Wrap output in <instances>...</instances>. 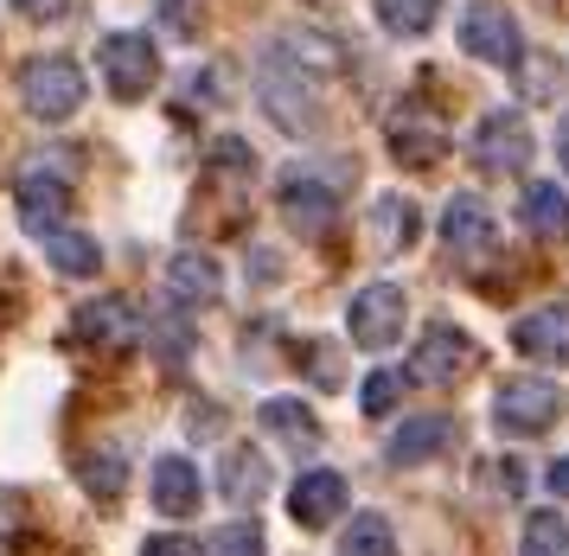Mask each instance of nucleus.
Listing matches in <instances>:
<instances>
[{
  "mask_svg": "<svg viewBox=\"0 0 569 556\" xmlns=\"http://www.w3.org/2000/svg\"><path fill=\"white\" fill-rule=\"evenodd\" d=\"M257 90H262V109H269V122L276 128H288V135H308L313 128V77L301 71V58H295L288 46L262 51Z\"/></svg>",
  "mask_w": 569,
  "mask_h": 556,
  "instance_id": "obj_1",
  "label": "nucleus"
},
{
  "mask_svg": "<svg viewBox=\"0 0 569 556\" xmlns=\"http://www.w3.org/2000/svg\"><path fill=\"white\" fill-rule=\"evenodd\" d=\"M97 71H103L109 97L141 102L148 90H154V77H160V51H154L148 32H109L103 46H97Z\"/></svg>",
  "mask_w": 569,
  "mask_h": 556,
  "instance_id": "obj_2",
  "label": "nucleus"
},
{
  "mask_svg": "<svg viewBox=\"0 0 569 556\" xmlns=\"http://www.w3.org/2000/svg\"><path fill=\"white\" fill-rule=\"evenodd\" d=\"M563 416V390L550 378H506L499 390H492V423L506 435H543L550 423Z\"/></svg>",
  "mask_w": 569,
  "mask_h": 556,
  "instance_id": "obj_3",
  "label": "nucleus"
},
{
  "mask_svg": "<svg viewBox=\"0 0 569 556\" xmlns=\"http://www.w3.org/2000/svg\"><path fill=\"white\" fill-rule=\"evenodd\" d=\"M276 205H282V218L295 237H327L339 218V192L327 173H313V167H288L282 186H276Z\"/></svg>",
  "mask_w": 569,
  "mask_h": 556,
  "instance_id": "obj_4",
  "label": "nucleus"
},
{
  "mask_svg": "<svg viewBox=\"0 0 569 556\" xmlns=\"http://www.w3.org/2000/svg\"><path fill=\"white\" fill-rule=\"evenodd\" d=\"M20 97L39 122H71L83 109V71L71 58H32L20 71Z\"/></svg>",
  "mask_w": 569,
  "mask_h": 556,
  "instance_id": "obj_5",
  "label": "nucleus"
},
{
  "mask_svg": "<svg viewBox=\"0 0 569 556\" xmlns=\"http://www.w3.org/2000/svg\"><path fill=\"white\" fill-rule=\"evenodd\" d=\"M403 320H410V301H403L397 281H371V288H359L352 307H346V332L359 339L365 353L397 346V339H403Z\"/></svg>",
  "mask_w": 569,
  "mask_h": 556,
  "instance_id": "obj_6",
  "label": "nucleus"
},
{
  "mask_svg": "<svg viewBox=\"0 0 569 556\" xmlns=\"http://www.w3.org/2000/svg\"><path fill=\"white\" fill-rule=\"evenodd\" d=\"M473 365H480V346H473L461 327H429L422 339H416L410 378L429 384V390H448V384H461Z\"/></svg>",
  "mask_w": 569,
  "mask_h": 556,
  "instance_id": "obj_7",
  "label": "nucleus"
},
{
  "mask_svg": "<svg viewBox=\"0 0 569 556\" xmlns=\"http://www.w3.org/2000/svg\"><path fill=\"white\" fill-rule=\"evenodd\" d=\"M467 153H473V167H480V173H499V179L525 173V160H531V128H525L518 109H492L487 122L473 128Z\"/></svg>",
  "mask_w": 569,
  "mask_h": 556,
  "instance_id": "obj_8",
  "label": "nucleus"
},
{
  "mask_svg": "<svg viewBox=\"0 0 569 556\" xmlns=\"http://www.w3.org/2000/svg\"><path fill=\"white\" fill-rule=\"evenodd\" d=\"M461 46L473 51L480 64H499V71H512L518 58H525V32H518V20L506 13V7L480 0V7H467V13H461Z\"/></svg>",
  "mask_w": 569,
  "mask_h": 556,
  "instance_id": "obj_9",
  "label": "nucleus"
},
{
  "mask_svg": "<svg viewBox=\"0 0 569 556\" xmlns=\"http://www.w3.org/2000/svg\"><path fill=\"white\" fill-rule=\"evenodd\" d=\"M339 512H346V480H339L333 467H308L301 480L288 486V518L301 532H327Z\"/></svg>",
  "mask_w": 569,
  "mask_h": 556,
  "instance_id": "obj_10",
  "label": "nucleus"
},
{
  "mask_svg": "<svg viewBox=\"0 0 569 556\" xmlns=\"http://www.w3.org/2000/svg\"><path fill=\"white\" fill-rule=\"evenodd\" d=\"M64 339H71V346H83V353H122V346L134 339L129 301H83L78 314H71Z\"/></svg>",
  "mask_w": 569,
  "mask_h": 556,
  "instance_id": "obj_11",
  "label": "nucleus"
},
{
  "mask_svg": "<svg viewBox=\"0 0 569 556\" xmlns=\"http://www.w3.org/2000/svg\"><path fill=\"white\" fill-rule=\"evenodd\" d=\"M512 346L538 365H569V301H550L538 314L512 320Z\"/></svg>",
  "mask_w": 569,
  "mask_h": 556,
  "instance_id": "obj_12",
  "label": "nucleus"
},
{
  "mask_svg": "<svg viewBox=\"0 0 569 556\" xmlns=\"http://www.w3.org/2000/svg\"><path fill=\"white\" fill-rule=\"evenodd\" d=\"M13 199H20V225H27L32 237H58V230H64V211H71V186H64V179L27 173L13 186Z\"/></svg>",
  "mask_w": 569,
  "mask_h": 556,
  "instance_id": "obj_13",
  "label": "nucleus"
},
{
  "mask_svg": "<svg viewBox=\"0 0 569 556\" xmlns=\"http://www.w3.org/2000/svg\"><path fill=\"white\" fill-rule=\"evenodd\" d=\"M218 288H224V269L211 250H180L167 262V301L173 307H206L218 301Z\"/></svg>",
  "mask_w": 569,
  "mask_h": 556,
  "instance_id": "obj_14",
  "label": "nucleus"
},
{
  "mask_svg": "<svg viewBox=\"0 0 569 556\" xmlns=\"http://www.w3.org/2000/svg\"><path fill=\"white\" fill-rule=\"evenodd\" d=\"M441 244L461 256V262H480V256L492 250V211L480 199H448V211H441Z\"/></svg>",
  "mask_w": 569,
  "mask_h": 556,
  "instance_id": "obj_15",
  "label": "nucleus"
},
{
  "mask_svg": "<svg viewBox=\"0 0 569 556\" xmlns=\"http://www.w3.org/2000/svg\"><path fill=\"white\" fill-rule=\"evenodd\" d=\"M199 499H206L199 467H192L186 455H160L154 460V506L167 512V518H192V512H199Z\"/></svg>",
  "mask_w": 569,
  "mask_h": 556,
  "instance_id": "obj_16",
  "label": "nucleus"
},
{
  "mask_svg": "<svg viewBox=\"0 0 569 556\" xmlns=\"http://www.w3.org/2000/svg\"><path fill=\"white\" fill-rule=\"evenodd\" d=\"M455 416H410L403 429L390 435V460L397 467H416V460H436V455H448L455 448Z\"/></svg>",
  "mask_w": 569,
  "mask_h": 556,
  "instance_id": "obj_17",
  "label": "nucleus"
},
{
  "mask_svg": "<svg viewBox=\"0 0 569 556\" xmlns=\"http://www.w3.org/2000/svg\"><path fill=\"white\" fill-rule=\"evenodd\" d=\"M218 493L231 506H262V493H269V460H262V448H224V460H218Z\"/></svg>",
  "mask_w": 569,
  "mask_h": 556,
  "instance_id": "obj_18",
  "label": "nucleus"
},
{
  "mask_svg": "<svg viewBox=\"0 0 569 556\" xmlns=\"http://www.w3.org/2000/svg\"><path fill=\"white\" fill-rule=\"evenodd\" d=\"M525 230L538 237V244H563L569 237V192L563 186H550V179H538V186H525Z\"/></svg>",
  "mask_w": 569,
  "mask_h": 556,
  "instance_id": "obj_19",
  "label": "nucleus"
},
{
  "mask_svg": "<svg viewBox=\"0 0 569 556\" xmlns=\"http://www.w3.org/2000/svg\"><path fill=\"white\" fill-rule=\"evenodd\" d=\"M390 148L403 167H436L441 148H448V135H441L429 116H416V109H397V122H390Z\"/></svg>",
  "mask_w": 569,
  "mask_h": 556,
  "instance_id": "obj_20",
  "label": "nucleus"
},
{
  "mask_svg": "<svg viewBox=\"0 0 569 556\" xmlns=\"http://www.w3.org/2000/svg\"><path fill=\"white\" fill-rule=\"evenodd\" d=\"M416 230H422V218H416L410 199L385 192V199L371 205V244H378V256H403L416 244Z\"/></svg>",
  "mask_w": 569,
  "mask_h": 556,
  "instance_id": "obj_21",
  "label": "nucleus"
},
{
  "mask_svg": "<svg viewBox=\"0 0 569 556\" xmlns=\"http://www.w3.org/2000/svg\"><path fill=\"white\" fill-rule=\"evenodd\" d=\"M257 423H262V435H276L288 448H313V441H320L313 404H301V397H269V404L257 409Z\"/></svg>",
  "mask_w": 569,
  "mask_h": 556,
  "instance_id": "obj_22",
  "label": "nucleus"
},
{
  "mask_svg": "<svg viewBox=\"0 0 569 556\" xmlns=\"http://www.w3.org/2000/svg\"><path fill=\"white\" fill-rule=\"evenodd\" d=\"M46 262H52L58 276L90 281L103 269V250H97V237H83V230H58V237H46Z\"/></svg>",
  "mask_w": 569,
  "mask_h": 556,
  "instance_id": "obj_23",
  "label": "nucleus"
},
{
  "mask_svg": "<svg viewBox=\"0 0 569 556\" xmlns=\"http://www.w3.org/2000/svg\"><path fill=\"white\" fill-rule=\"evenodd\" d=\"M78 480L90 499H122V486H129V460L116 455V448H90V455H78Z\"/></svg>",
  "mask_w": 569,
  "mask_h": 556,
  "instance_id": "obj_24",
  "label": "nucleus"
},
{
  "mask_svg": "<svg viewBox=\"0 0 569 556\" xmlns=\"http://www.w3.org/2000/svg\"><path fill=\"white\" fill-rule=\"evenodd\" d=\"M339 556H397V532H390L385 512H365V518H352V525H346V537H339Z\"/></svg>",
  "mask_w": 569,
  "mask_h": 556,
  "instance_id": "obj_25",
  "label": "nucleus"
},
{
  "mask_svg": "<svg viewBox=\"0 0 569 556\" xmlns=\"http://www.w3.org/2000/svg\"><path fill=\"white\" fill-rule=\"evenodd\" d=\"M378 20H385V32H397V39H422V32L441 20V0H378Z\"/></svg>",
  "mask_w": 569,
  "mask_h": 556,
  "instance_id": "obj_26",
  "label": "nucleus"
},
{
  "mask_svg": "<svg viewBox=\"0 0 569 556\" xmlns=\"http://www.w3.org/2000/svg\"><path fill=\"white\" fill-rule=\"evenodd\" d=\"M180 314L186 307H173V314L154 320V332H148V339H154V358L167 365V371H186V358H192V327H186Z\"/></svg>",
  "mask_w": 569,
  "mask_h": 556,
  "instance_id": "obj_27",
  "label": "nucleus"
},
{
  "mask_svg": "<svg viewBox=\"0 0 569 556\" xmlns=\"http://www.w3.org/2000/svg\"><path fill=\"white\" fill-rule=\"evenodd\" d=\"M518 556H569L563 512H531V518H525V550Z\"/></svg>",
  "mask_w": 569,
  "mask_h": 556,
  "instance_id": "obj_28",
  "label": "nucleus"
},
{
  "mask_svg": "<svg viewBox=\"0 0 569 556\" xmlns=\"http://www.w3.org/2000/svg\"><path fill=\"white\" fill-rule=\"evenodd\" d=\"M397 404H403V378H397V371H371V378H365V390H359V409L378 423V416H390Z\"/></svg>",
  "mask_w": 569,
  "mask_h": 556,
  "instance_id": "obj_29",
  "label": "nucleus"
},
{
  "mask_svg": "<svg viewBox=\"0 0 569 556\" xmlns=\"http://www.w3.org/2000/svg\"><path fill=\"white\" fill-rule=\"evenodd\" d=\"M211 556H269V544H262V525H224V532L211 537Z\"/></svg>",
  "mask_w": 569,
  "mask_h": 556,
  "instance_id": "obj_30",
  "label": "nucleus"
},
{
  "mask_svg": "<svg viewBox=\"0 0 569 556\" xmlns=\"http://www.w3.org/2000/svg\"><path fill=\"white\" fill-rule=\"evenodd\" d=\"M141 556H211V550H206V544H192V537L173 532V537H148V550H141Z\"/></svg>",
  "mask_w": 569,
  "mask_h": 556,
  "instance_id": "obj_31",
  "label": "nucleus"
},
{
  "mask_svg": "<svg viewBox=\"0 0 569 556\" xmlns=\"http://www.w3.org/2000/svg\"><path fill=\"white\" fill-rule=\"evenodd\" d=\"M13 7H20L27 20H58V13H64L71 0H13Z\"/></svg>",
  "mask_w": 569,
  "mask_h": 556,
  "instance_id": "obj_32",
  "label": "nucleus"
},
{
  "mask_svg": "<svg viewBox=\"0 0 569 556\" xmlns=\"http://www.w3.org/2000/svg\"><path fill=\"white\" fill-rule=\"evenodd\" d=\"M550 493H557V499H569V455L550 467Z\"/></svg>",
  "mask_w": 569,
  "mask_h": 556,
  "instance_id": "obj_33",
  "label": "nucleus"
},
{
  "mask_svg": "<svg viewBox=\"0 0 569 556\" xmlns=\"http://www.w3.org/2000/svg\"><path fill=\"white\" fill-rule=\"evenodd\" d=\"M160 20L173 26V32H186V7H180V0H160Z\"/></svg>",
  "mask_w": 569,
  "mask_h": 556,
  "instance_id": "obj_34",
  "label": "nucleus"
},
{
  "mask_svg": "<svg viewBox=\"0 0 569 556\" xmlns=\"http://www.w3.org/2000/svg\"><path fill=\"white\" fill-rule=\"evenodd\" d=\"M557 160H563V173H569V116L557 122Z\"/></svg>",
  "mask_w": 569,
  "mask_h": 556,
  "instance_id": "obj_35",
  "label": "nucleus"
}]
</instances>
